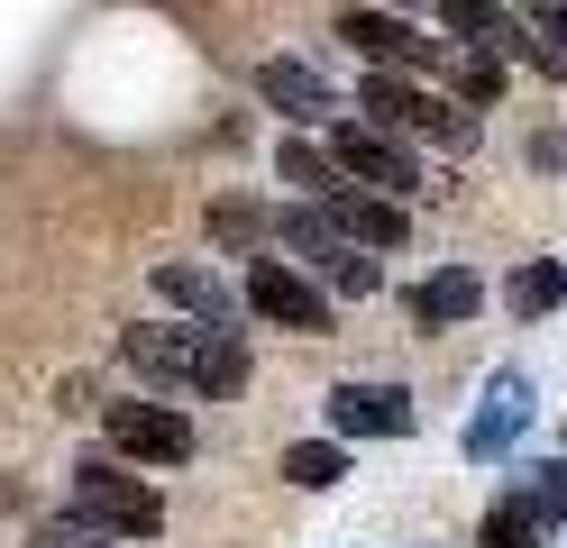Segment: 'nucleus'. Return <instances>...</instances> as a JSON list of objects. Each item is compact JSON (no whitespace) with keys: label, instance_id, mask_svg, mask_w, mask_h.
Here are the masks:
<instances>
[{"label":"nucleus","instance_id":"nucleus-20","mask_svg":"<svg viewBox=\"0 0 567 548\" xmlns=\"http://www.w3.org/2000/svg\"><path fill=\"white\" fill-rule=\"evenodd\" d=\"M275 219L257 210V201H210V238H229V247H247V238H266Z\"/></svg>","mask_w":567,"mask_h":548},{"label":"nucleus","instance_id":"nucleus-1","mask_svg":"<svg viewBox=\"0 0 567 548\" xmlns=\"http://www.w3.org/2000/svg\"><path fill=\"white\" fill-rule=\"evenodd\" d=\"M120 356L147 384H184V393H238L247 384V348L210 339V329H174V320H137L120 329Z\"/></svg>","mask_w":567,"mask_h":548},{"label":"nucleus","instance_id":"nucleus-15","mask_svg":"<svg viewBox=\"0 0 567 548\" xmlns=\"http://www.w3.org/2000/svg\"><path fill=\"white\" fill-rule=\"evenodd\" d=\"M275 174H284V183H302L311 201H330V193H348V174L330 165V146H311V137H284V146H275Z\"/></svg>","mask_w":567,"mask_h":548},{"label":"nucleus","instance_id":"nucleus-10","mask_svg":"<svg viewBox=\"0 0 567 548\" xmlns=\"http://www.w3.org/2000/svg\"><path fill=\"white\" fill-rule=\"evenodd\" d=\"M156 292H165V302H184L193 311V329H210V339H238V292L220 283V275H210V266H156Z\"/></svg>","mask_w":567,"mask_h":548},{"label":"nucleus","instance_id":"nucleus-4","mask_svg":"<svg viewBox=\"0 0 567 548\" xmlns=\"http://www.w3.org/2000/svg\"><path fill=\"white\" fill-rule=\"evenodd\" d=\"M238 302L257 311V320H275V329H293V339H321V329H330V292L311 283V275H293L284 256H247Z\"/></svg>","mask_w":567,"mask_h":548},{"label":"nucleus","instance_id":"nucleus-16","mask_svg":"<svg viewBox=\"0 0 567 548\" xmlns=\"http://www.w3.org/2000/svg\"><path fill=\"white\" fill-rule=\"evenodd\" d=\"M339 475H348V448H339V438H293V448H284V485L330 494Z\"/></svg>","mask_w":567,"mask_h":548},{"label":"nucleus","instance_id":"nucleus-12","mask_svg":"<svg viewBox=\"0 0 567 548\" xmlns=\"http://www.w3.org/2000/svg\"><path fill=\"white\" fill-rule=\"evenodd\" d=\"M403 311H412L421 329H457V320L485 311V275H476V266H440V275H421V283L403 292Z\"/></svg>","mask_w":567,"mask_h":548},{"label":"nucleus","instance_id":"nucleus-3","mask_svg":"<svg viewBox=\"0 0 567 548\" xmlns=\"http://www.w3.org/2000/svg\"><path fill=\"white\" fill-rule=\"evenodd\" d=\"M330 165H339L348 183H367L375 201H403V193H421V156H412L403 137L367 128V120H339V128H330Z\"/></svg>","mask_w":567,"mask_h":548},{"label":"nucleus","instance_id":"nucleus-2","mask_svg":"<svg viewBox=\"0 0 567 548\" xmlns=\"http://www.w3.org/2000/svg\"><path fill=\"white\" fill-rule=\"evenodd\" d=\"M74 521L92 539H156L165 530V494L137 485V475L111 466V457H83L74 466Z\"/></svg>","mask_w":567,"mask_h":548},{"label":"nucleus","instance_id":"nucleus-19","mask_svg":"<svg viewBox=\"0 0 567 548\" xmlns=\"http://www.w3.org/2000/svg\"><path fill=\"white\" fill-rule=\"evenodd\" d=\"M494 101H504V64L467 55V64H457V110H494Z\"/></svg>","mask_w":567,"mask_h":548},{"label":"nucleus","instance_id":"nucleus-8","mask_svg":"<svg viewBox=\"0 0 567 548\" xmlns=\"http://www.w3.org/2000/svg\"><path fill=\"white\" fill-rule=\"evenodd\" d=\"M330 430L339 438H403L412 393L403 384H330Z\"/></svg>","mask_w":567,"mask_h":548},{"label":"nucleus","instance_id":"nucleus-21","mask_svg":"<svg viewBox=\"0 0 567 548\" xmlns=\"http://www.w3.org/2000/svg\"><path fill=\"white\" fill-rule=\"evenodd\" d=\"M28 548H101V539H92L83 521H47V530H38V539H28Z\"/></svg>","mask_w":567,"mask_h":548},{"label":"nucleus","instance_id":"nucleus-9","mask_svg":"<svg viewBox=\"0 0 567 548\" xmlns=\"http://www.w3.org/2000/svg\"><path fill=\"white\" fill-rule=\"evenodd\" d=\"M339 37L358 55H375L384 73L394 64H440V37H421L412 19H394V10H339Z\"/></svg>","mask_w":567,"mask_h":548},{"label":"nucleus","instance_id":"nucleus-18","mask_svg":"<svg viewBox=\"0 0 567 548\" xmlns=\"http://www.w3.org/2000/svg\"><path fill=\"white\" fill-rule=\"evenodd\" d=\"M476 548H549V530L530 521V503H522V494H504V503L485 511V530H476Z\"/></svg>","mask_w":567,"mask_h":548},{"label":"nucleus","instance_id":"nucleus-14","mask_svg":"<svg viewBox=\"0 0 567 548\" xmlns=\"http://www.w3.org/2000/svg\"><path fill=\"white\" fill-rule=\"evenodd\" d=\"M558 302H567V266H558V256L513 266V283H504V311H513V320H549Z\"/></svg>","mask_w":567,"mask_h":548},{"label":"nucleus","instance_id":"nucleus-17","mask_svg":"<svg viewBox=\"0 0 567 548\" xmlns=\"http://www.w3.org/2000/svg\"><path fill=\"white\" fill-rule=\"evenodd\" d=\"M513 494L530 503V521H540V530H567V457H549V466H530V475H522Z\"/></svg>","mask_w":567,"mask_h":548},{"label":"nucleus","instance_id":"nucleus-7","mask_svg":"<svg viewBox=\"0 0 567 548\" xmlns=\"http://www.w3.org/2000/svg\"><path fill=\"white\" fill-rule=\"evenodd\" d=\"M257 101L284 110L293 128H311V120H330V110H339L330 73H321V64H302V55H266V64H257Z\"/></svg>","mask_w":567,"mask_h":548},{"label":"nucleus","instance_id":"nucleus-11","mask_svg":"<svg viewBox=\"0 0 567 548\" xmlns=\"http://www.w3.org/2000/svg\"><path fill=\"white\" fill-rule=\"evenodd\" d=\"M321 210H330V229H339L348 247H358V256H375V247H403V238H412L403 201H375V193H358V183H348V193H330Z\"/></svg>","mask_w":567,"mask_h":548},{"label":"nucleus","instance_id":"nucleus-6","mask_svg":"<svg viewBox=\"0 0 567 548\" xmlns=\"http://www.w3.org/2000/svg\"><path fill=\"white\" fill-rule=\"evenodd\" d=\"M522 430H530V375H522V365H494L485 393H476V412H467V457H476V466L513 457Z\"/></svg>","mask_w":567,"mask_h":548},{"label":"nucleus","instance_id":"nucleus-13","mask_svg":"<svg viewBox=\"0 0 567 548\" xmlns=\"http://www.w3.org/2000/svg\"><path fill=\"white\" fill-rule=\"evenodd\" d=\"M275 238H284V247H293V256H302V266H321V275H330V266H339V256H348V238L330 229V210H321V201H293V210H275Z\"/></svg>","mask_w":567,"mask_h":548},{"label":"nucleus","instance_id":"nucleus-5","mask_svg":"<svg viewBox=\"0 0 567 548\" xmlns=\"http://www.w3.org/2000/svg\"><path fill=\"white\" fill-rule=\"evenodd\" d=\"M101 430H111V448L137 457V466H184L193 457V421L174 412V402H101Z\"/></svg>","mask_w":567,"mask_h":548},{"label":"nucleus","instance_id":"nucleus-22","mask_svg":"<svg viewBox=\"0 0 567 548\" xmlns=\"http://www.w3.org/2000/svg\"><path fill=\"white\" fill-rule=\"evenodd\" d=\"M530 156H540V165H567V137H540V146H530Z\"/></svg>","mask_w":567,"mask_h":548}]
</instances>
